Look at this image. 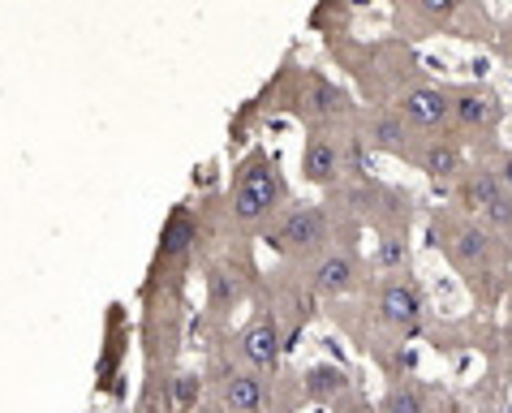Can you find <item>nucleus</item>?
Here are the masks:
<instances>
[{
    "label": "nucleus",
    "mask_w": 512,
    "mask_h": 413,
    "mask_svg": "<svg viewBox=\"0 0 512 413\" xmlns=\"http://www.w3.org/2000/svg\"><path fill=\"white\" fill-rule=\"evenodd\" d=\"M194 413H229V409H224V405H198Z\"/></svg>",
    "instance_id": "obj_25"
},
{
    "label": "nucleus",
    "mask_w": 512,
    "mask_h": 413,
    "mask_svg": "<svg viewBox=\"0 0 512 413\" xmlns=\"http://www.w3.org/2000/svg\"><path fill=\"white\" fill-rule=\"evenodd\" d=\"M302 108L310 112V117H319V121H336L340 112H349V91L336 87V82L323 78V74H306Z\"/></svg>",
    "instance_id": "obj_9"
},
{
    "label": "nucleus",
    "mask_w": 512,
    "mask_h": 413,
    "mask_svg": "<svg viewBox=\"0 0 512 413\" xmlns=\"http://www.w3.org/2000/svg\"><path fill=\"white\" fill-rule=\"evenodd\" d=\"M401 112H375L366 121V147L371 151H388V155H409V130H405Z\"/></svg>",
    "instance_id": "obj_10"
},
{
    "label": "nucleus",
    "mask_w": 512,
    "mask_h": 413,
    "mask_svg": "<svg viewBox=\"0 0 512 413\" xmlns=\"http://www.w3.org/2000/svg\"><path fill=\"white\" fill-rule=\"evenodd\" d=\"M121 349H125V319H121V306H112V319H108V349H104V362H99V383L95 388H108L112 375L121 366Z\"/></svg>",
    "instance_id": "obj_16"
},
{
    "label": "nucleus",
    "mask_w": 512,
    "mask_h": 413,
    "mask_svg": "<svg viewBox=\"0 0 512 413\" xmlns=\"http://www.w3.org/2000/svg\"><path fill=\"white\" fill-rule=\"evenodd\" d=\"M383 413H426V401L414 383H396V388L383 396Z\"/></svg>",
    "instance_id": "obj_19"
},
{
    "label": "nucleus",
    "mask_w": 512,
    "mask_h": 413,
    "mask_svg": "<svg viewBox=\"0 0 512 413\" xmlns=\"http://www.w3.org/2000/svg\"><path fill=\"white\" fill-rule=\"evenodd\" d=\"M457 194H461V203H465L469 211H487L495 198L508 194V190L500 185V177H495V173H474V177H465V181H461V190H457Z\"/></svg>",
    "instance_id": "obj_15"
},
{
    "label": "nucleus",
    "mask_w": 512,
    "mask_h": 413,
    "mask_svg": "<svg viewBox=\"0 0 512 413\" xmlns=\"http://www.w3.org/2000/svg\"><path fill=\"white\" fill-rule=\"evenodd\" d=\"M482 216H487V220L495 224V229H512V198H508V194H500L487 211H482Z\"/></svg>",
    "instance_id": "obj_22"
},
{
    "label": "nucleus",
    "mask_w": 512,
    "mask_h": 413,
    "mask_svg": "<svg viewBox=\"0 0 512 413\" xmlns=\"http://www.w3.org/2000/svg\"><path fill=\"white\" fill-rule=\"evenodd\" d=\"M414 5H418V13H426L431 22H448L452 13L465 5V0H414Z\"/></svg>",
    "instance_id": "obj_21"
},
{
    "label": "nucleus",
    "mask_w": 512,
    "mask_h": 413,
    "mask_svg": "<svg viewBox=\"0 0 512 413\" xmlns=\"http://www.w3.org/2000/svg\"><path fill=\"white\" fill-rule=\"evenodd\" d=\"M418 160V168L426 177H435V181H444V177H457L461 173V151L452 147V142H444V138H431L426 147L414 155Z\"/></svg>",
    "instance_id": "obj_13"
},
{
    "label": "nucleus",
    "mask_w": 512,
    "mask_h": 413,
    "mask_svg": "<svg viewBox=\"0 0 512 413\" xmlns=\"http://www.w3.org/2000/svg\"><path fill=\"white\" fill-rule=\"evenodd\" d=\"M224 409L229 413H259L263 401H267V388H263V379L254 375V370H241V375H229L224 379Z\"/></svg>",
    "instance_id": "obj_12"
},
{
    "label": "nucleus",
    "mask_w": 512,
    "mask_h": 413,
    "mask_svg": "<svg viewBox=\"0 0 512 413\" xmlns=\"http://www.w3.org/2000/svg\"><path fill=\"white\" fill-rule=\"evenodd\" d=\"M495 117H500V104L487 91H461L452 95V121L461 130H491Z\"/></svg>",
    "instance_id": "obj_11"
},
{
    "label": "nucleus",
    "mask_w": 512,
    "mask_h": 413,
    "mask_svg": "<svg viewBox=\"0 0 512 413\" xmlns=\"http://www.w3.org/2000/svg\"><path fill=\"white\" fill-rule=\"evenodd\" d=\"M207 297L216 310H233L241 297H246V284H241L237 272H229V267H211L207 272Z\"/></svg>",
    "instance_id": "obj_14"
},
{
    "label": "nucleus",
    "mask_w": 512,
    "mask_h": 413,
    "mask_svg": "<svg viewBox=\"0 0 512 413\" xmlns=\"http://www.w3.org/2000/svg\"><path fill=\"white\" fill-rule=\"evenodd\" d=\"M422 310H426L422 293L414 289V284H405V280H396V284H388V289L379 293V315H383L388 327H396V332H418Z\"/></svg>",
    "instance_id": "obj_5"
},
{
    "label": "nucleus",
    "mask_w": 512,
    "mask_h": 413,
    "mask_svg": "<svg viewBox=\"0 0 512 413\" xmlns=\"http://www.w3.org/2000/svg\"><path fill=\"white\" fill-rule=\"evenodd\" d=\"M194 241H198V220L190 216V207H173V216L164 220V233H160V263L164 267L186 263Z\"/></svg>",
    "instance_id": "obj_8"
},
{
    "label": "nucleus",
    "mask_w": 512,
    "mask_h": 413,
    "mask_svg": "<svg viewBox=\"0 0 512 413\" xmlns=\"http://www.w3.org/2000/svg\"><path fill=\"white\" fill-rule=\"evenodd\" d=\"M284 198V181L272 155H254V160L241 164L237 190H233V220L237 224H259L276 211V203Z\"/></svg>",
    "instance_id": "obj_1"
},
{
    "label": "nucleus",
    "mask_w": 512,
    "mask_h": 413,
    "mask_svg": "<svg viewBox=\"0 0 512 413\" xmlns=\"http://www.w3.org/2000/svg\"><path fill=\"white\" fill-rule=\"evenodd\" d=\"M358 280H362V267L345 250L323 254L319 267H315V293H323V297H345V293L358 289Z\"/></svg>",
    "instance_id": "obj_7"
},
{
    "label": "nucleus",
    "mask_w": 512,
    "mask_h": 413,
    "mask_svg": "<svg viewBox=\"0 0 512 413\" xmlns=\"http://www.w3.org/2000/svg\"><path fill=\"white\" fill-rule=\"evenodd\" d=\"M340 173H345V147L327 134H310L302 151V177L310 185H332Z\"/></svg>",
    "instance_id": "obj_6"
},
{
    "label": "nucleus",
    "mask_w": 512,
    "mask_h": 413,
    "mask_svg": "<svg viewBox=\"0 0 512 413\" xmlns=\"http://www.w3.org/2000/svg\"><path fill=\"white\" fill-rule=\"evenodd\" d=\"M272 246L284 254H315L327 246V211L315 203L289 207L272 233Z\"/></svg>",
    "instance_id": "obj_2"
},
{
    "label": "nucleus",
    "mask_w": 512,
    "mask_h": 413,
    "mask_svg": "<svg viewBox=\"0 0 512 413\" xmlns=\"http://www.w3.org/2000/svg\"><path fill=\"white\" fill-rule=\"evenodd\" d=\"M495 177H500V185H504V190H512V155H508V160L500 164V173H495Z\"/></svg>",
    "instance_id": "obj_24"
},
{
    "label": "nucleus",
    "mask_w": 512,
    "mask_h": 413,
    "mask_svg": "<svg viewBox=\"0 0 512 413\" xmlns=\"http://www.w3.org/2000/svg\"><path fill=\"white\" fill-rule=\"evenodd\" d=\"M396 112L418 130H439L444 121H452V95L439 87H409L396 99Z\"/></svg>",
    "instance_id": "obj_4"
},
{
    "label": "nucleus",
    "mask_w": 512,
    "mask_h": 413,
    "mask_svg": "<svg viewBox=\"0 0 512 413\" xmlns=\"http://www.w3.org/2000/svg\"><path fill=\"white\" fill-rule=\"evenodd\" d=\"M306 392L315 401H327V396H345L349 392V375L340 366H310L306 370Z\"/></svg>",
    "instance_id": "obj_17"
},
{
    "label": "nucleus",
    "mask_w": 512,
    "mask_h": 413,
    "mask_svg": "<svg viewBox=\"0 0 512 413\" xmlns=\"http://www.w3.org/2000/svg\"><path fill=\"white\" fill-rule=\"evenodd\" d=\"M452 250H457L461 263H478L482 267V263H491V250L495 246H491V237L482 233V229H461L457 233V246H452Z\"/></svg>",
    "instance_id": "obj_18"
},
{
    "label": "nucleus",
    "mask_w": 512,
    "mask_h": 413,
    "mask_svg": "<svg viewBox=\"0 0 512 413\" xmlns=\"http://www.w3.org/2000/svg\"><path fill=\"white\" fill-rule=\"evenodd\" d=\"M198 396H203V375H177L173 379V405L177 409H186V413H194L198 409Z\"/></svg>",
    "instance_id": "obj_20"
},
{
    "label": "nucleus",
    "mask_w": 512,
    "mask_h": 413,
    "mask_svg": "<svg viewBox=\"0 0 512 413\" xmlns=\"http://www.w3.org/2000/svg\"><path fill=\"white\" fill-rule=\"evenodd\" d=\"M379 259L388 263V267H401L409 259V250H405V241L401 237H383V246H379Z\"/></svg>",
    "instance_id": "obj_23"
},
{
    "label": "nucleus",
    "mask_w": 512,
    "mask_h": 413,
    "mask_svg": "<svg viewBox=\"0 0 512 413\" xmlns=\"http://www.w3.org/2000/svg\"><path fill=\"white\" fill-rule=\"evenodd\" d=\"M280 349H284V340H280L276 315H254L246 327H241V336H237V353L254 370H272L280 362Z\"/></svg>",
    "instance_id": "obj_3"
}]
</instances>
